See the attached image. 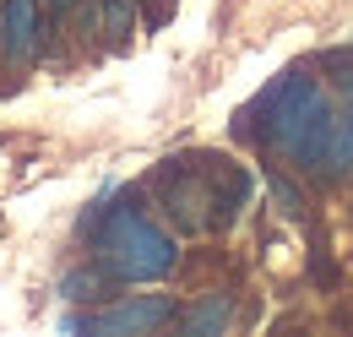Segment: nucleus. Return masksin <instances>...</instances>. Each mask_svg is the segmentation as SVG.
Instances as JSON below:
<instances>
[{"mask_svg": "<svg viewBox=\"0 0 353 337\" xmlns=\"http://www.w3.org/2000/svg\"><path fill=\"white\" fill-rule=\"evenodd\" d=\"M299 168L321 174V180H348L353 174V71L343 77V93L326 98V115L299 153Z\"/></svg>", "mask_w": 353, "mask_h": 337, "instance_id": "4", "label": "nucleus"}, {"mask_svg": "<svg viewBox=\"0 0 353 337\" xmlns=\"http://www.w3.org/2000/svg\"><path fill=\"white\" fill-rule=\"evenodd\" d=\"M169 316H174V299L136 294V299L109 305V310H92L88 321H71V327H88V332H98V337H125V332H152V327H163Z\"/></svg>", "mask_w": 353, "mask_h": 337, "instance_id": "5", "label": "nucleus"}, {"mask_svg": "<svg viewBox=\"0 0 353 337\" xmlns=\"http://www.w3.org/2000/svg\"><path fill=\"white\" fill-rule=\"evenodd\" d=\"M272 196H277V212H283L288 223H305V196H299V185H288L283 174H272Z\"/></svg>", "mask_w": 353, "mask_h": 337, "instance_id": "9", "label": "nucleus"}, {"mask_svg": "<svg viewBox=\"0 0 353 337\" xmlns=\"http://www.w3.org/2000/svg\"><path fill=\"white\" fill-rule=\"evenodd\" d=\"M228 316H234V305H228V294H212L207 305H196L190 316H185V332L190 337H212L228 327Z\"/></svg>", "mask_w": 353, "mask_h": 337, "instance_id": "7", "label": "nucleus"}, {"mask_svg": "<svg viewBox=\"0 0 353 337\" xmlns=\"http://www.w3.org/2000/svg\"><path fill=\"white\" fill-rule=\"evenodd\" d=\"M0 49L11 60L39 55V0H6L0 6Z\"/></svg>", "mask_w": 353, "mask_h": 337, "instance_id": "6", "label": "nucleus"}, {"mask_svg": "<svg viewBox=\"0 0 353 337\" xmlns=\"http://www.w3.org/2000/svg\"><path fill=\"white\" fill-rule=\"evenodd\" d=\"M321 115H326V93L310 82L305 71H288V77H277V82H272L261 98L239 115V131H250L261 147L288 153V158L299 164V153L310 147V136H315V126H321Z\"/></svg>", "mask_w": 353, "mask_h": 337, "instance_id": "2", "label": "nucleus"}, {"mask_svg": "<svg viewBox=\"0 0 353 337\" xmlns=\"http://www.w3.org/2000/svg\"><path fill=\"white\" fill-rule=\"evenodd\" d=\"M256 180L245 164H228L218 153H196V158H169L158 174V202L185 234H212L228 229L239 207L250 202Z\"/></svg>", "mask_w": 353, "mask_h": 337, "instance_id": "1", "label": "nucleus"}, {"mask_svg": "<svg viewBox=\"0 0 353 337\" xmlns=\"http://www.w3.org/2000/svg\"><path fill=\"white\" fill-rule=\"evenodd\" d=\"M92 251H98V267L109 278H120V283H158V278L174 272V261H179L174 240L152 218H141L136 207L109 212L98 240H92Z\"/></svg>", "mask_w": 353, "mask_h": 337, "instance_id": "3", "label": "nucleus"}, {"mask_svg": "<svg viewBox=\"0 0 353 337\" xmlns=\"http://www.w3.org/2000/svg\"><path fill=\"white\" fill-rule=\"evenodd\" d=\"M109 289V272L103 267H92V272H71L65 278V299H98Z\"/></svg>", "mask_w": 353, "mask_h": 337, "instance_id": "8", "label": "nucleus"}, {"mask_svg": "<svg viewBox=\"0 0 353 337\" xmlns=\"http://www.w3.org/2000/svg\"><path fill=\"white\" fill-rule=\"evenodd\" d=\"M103 17H109V33H131V0H103Z\"/></svg>", "mask_w": 353, "mask_h": 337, "instance_id": "10", "label": "nucleus"}, {"mask_svg": "<svg viewBox=\"0 0 353 337\" xmlns=\"http://www.w3.org/2000/svg\"><path fill=\"white\" fill-rule=\"evenodd\" d=\"M54 6H71V0H54Z\"/></svg>", "mask_w": 353, "mask_h": 337, "instance_id": "11", "label": "nucleus"}]
</instances>
